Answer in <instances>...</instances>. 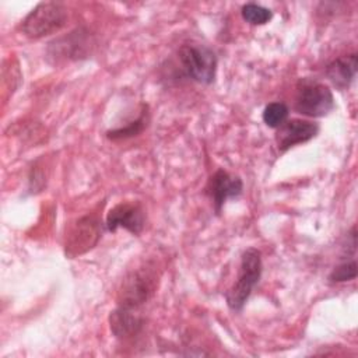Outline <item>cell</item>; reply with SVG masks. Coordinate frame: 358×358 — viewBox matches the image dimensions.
<instances>
[{
	"mask_svg": "<svg viewBox=\"0 0 358 358\" xmlns=\"http://www.w3.org/2000/svg\"><path fill=\"white\" fill-rule=\"evenodd\" d=\"M263 271L262 253L256 248H248L241 256L236 281L225 292L227 306L232 312H241L260 281Z\"/></svg>",
	"mask_w": 358,
	"mask_h": 358,
	"instance_id": "cell-1",
	"label": "cell"
},
{
	"mask_svg": "<svg viewBox=\"0 0 358 358\" xmlns=\"http://www.w3.org/2000/svg\"><path fill=\"white\" fill-rule=\"evenodd\" d=\"M158 281L159 274L155 266L150 263L129 271L122 281L117 295V305L130 309H140V306L148 302L155 294Z\"/></svg>",
	"mask_w": 358,
	"mask_h": 358,
	"instance_id": "cell-2",
	"label": "cell"
},
{
	"mask_svg": "<svg viewBox=\"0 0 358 358\" xmlns=\"http://www.w3.org/2000/svg\"><path fill=\"white\" fill-rule=\"evenodd\" d=\"M67 20L69 13L63 3L41 1L21 21V32L29 39H41L59 32Z\"/></svg>",
	"mask_w": 358,
	"mask_h": 358,
	"instance_id": "cell-3",
	"label": "cell"
},
{
	"mask_svg": "<svg viewBox=\"0 0 358 358\" xmlns=\"http://www.w3.org/2000/svg\"><path fill=\"white\" fill-rule=\"evenodd\" d=\"M178 60L182 71L192 81L203 85L214 83L218 60L211 48L196 42L183 43L178 49Z\"/></svg>",
	"mask_w": 358,
	"mask_h": 358,
	"instance_id": "cell-4",
	"label": "cell"
},
{
	"mask_svg": "<svg viewBox=\"0 0 358 358\" xmlns=\"http://www.w3.org/2000/svg\"><path fill=\"white\" fill-rule=\"evenodd\" d=\"M334 96L329 85L315 78H299L295 87L294 109L308 117H323L334 109Z\"/></svg>",
	"mask_w": 358,
	"mask_h": 358,
	"instance_id": "cell-5",
	"label": "cell"
},
{
	"mask_svg": "<svg viewBox=\"0 0 358 358\" xmlns=\"http://www.w3.org/2000/svg\"><path fill=\"white\" fill-rule=\"evenodd\" d=\"M102 236V222L96 215L87 214L80 217L66 235L64 253L73 259L91 250Z\"/></svg>",
	"mask_w": 358,
	"mask_h": 358,
	"instance_id": "cell-6",
	"label": "cell"
},
{
	"mask_svg": "<svg viewBox=\"0 0 358 358\" xmlns=\"http://www.w3.org/2000/svg\"><path fill=\"white\" fill-rule=\"evenodd\" d=\"M103 225L109 232L123 228L133 235H140L145 225L144 207L140 201H120L108 211Z\"/></svg>",
	"mask_w": 358,
	"mask_h": 358,
	"instance_id": "cell-7",
	"label": "cell"
},
{
	"mask_svg": "<svg viewBox=\"0 0 358 358\" xmlns=\"http://www.w3.org/2000/svg\"><path fill=\"white\" fill-rule=\"evenodd\" d=\"M243 190V182L238 175H232L225 169H217L207 180L204 193L210 197L217 215L221 214L228 199L238 197Z\"/></svg>",
	"mask_w": 358,
	"mask_h": 358,
	"instance_id": "cell-8",
	"label": "cell"
},
{
	"mask_svg": "<svg viewBox=\"0 0 358 358\" xmlns=\"http://www.w3.org/2000/svg\"><path fill=\"white\" fill-rule=\"evenodd\" d=\"M275 144L280 152H285L294 145L303 144L315 138L320 130L319 124L303 119H287L275 129Z\"/></svg>",
	"mask_w": 358,
	"mask_h": 358,
	"instance_id": "cell-9",
	"label": "cell"
},
{
	"mask_svg": "<svg viewBox=\"0 0 358 358\" xmlns=\"http://www.w3.org/2000/svg\"><path fill=\"white\" fill-rule=\"evenodd\" d=\"M91 36L90 32L77 28L76 31L70 32L67 36L55 39L49 43L48 53L55 60L64 59V60H77L81 57H87L91 52Z\"/></svg>",
	"mask_w": 358,
	"mask_h": 358,
	"instance_id": "cell-10",
	"label": "cell"
},
{
	"mask_svg": "<svg viewBox=\"0 0 358 358\" xmlns=\"http://www.w3.org/2000/svg\"><path fill=\"white\" fill-rule=\"evenodd\" d=\"M144 324L143 316L138 313V309H130L119 306L109 315L110 331L116 338H130L138 334Z\"/></svg>",
	"mask_w": 358,
	"mask_h": 358,
	"instance_id": "cell-11",
	"label": "cell"
},
{
	"mask_svg": "<svg viewBox=\"0 0 358 358\" xmlns=\"http://www.w3.org/2000/svg\"><path fill=\"white\" fill-rule=\"evenodd\" d=\"M358 69V57L357 53H348L338 56L333 62H330L324 70L326 77L337 90H345L354 81Z\"/></svg>",
	"mask_w": 358,
	"mask_h": 358,
	"instance_id": "cell-12",
	"label": "cell"
},
{
	"mask_svg": "<svg viewBox=\"0 0 358 358\" xmlns=\"http://www.w3.org/2000/svg\"><path fill=\"white\" fill-rule=\"evenodd\" d=\"M150 123V110H148V105L147 103H143L141 105V109H140V113L138 116L129 122L127 124L122 126V127H116V129H109L106 130V137L109 140H126V138H130V137H136L138 134H141L147 126Z\"/></svg>",
	"mask_w": 358,
	"mask_h": 358,
	"instance_id": "cell-13",
	"label": "cell"
},
{
	"mask_svg": "<svg viewBox=\"0 0 358 358\" xmlns=\"http://www.w3.org/2000/svg\"><path fill=\"white\" fill-rule=\"evenodd\" d=\"M288 115H289L288 106L284 102L275 101V102H270L264 106L262 119L267 127L278 129L288 119Z\"/></svg>",
	"mask_w": 358,
	"mask_h": 358,
	"instance_id": "cell-14",
	"label": "cell"
},
{
	"mask_svg": "<svg viewBox=\"0 0 358 358\" xmlns=\"http://www.w3.org/2000/svg\"><path fill=\"white\" fill-rule=\"evenodd\" d=\"M241 15L250 25H264L273 18V11L257 3H246L241 8Z\"/></svg>",
	"mask_w": 358,
	"mask_h": 358,
	"instance_id": "cell-15",
	"label": "cell"
},
{
	"mask_svg": "<svg viewBox=\"0 0 358 358\" xmlns=\"http://www.w3.org/2000/svg\"><path fill=\"white\" fill-rule=\"evenodd\" d=\"M355 277H357V262L352 257L351 260H345L338 266H336L329 274V281L331 284H337V282L351 281Z\"/></svg>",
	"mask_w": 358,
	"mask_h": 358,
	"instance_id": "cell-16",
	"label": "cell"
}]
</instances>
